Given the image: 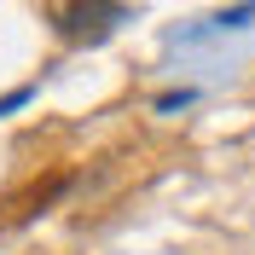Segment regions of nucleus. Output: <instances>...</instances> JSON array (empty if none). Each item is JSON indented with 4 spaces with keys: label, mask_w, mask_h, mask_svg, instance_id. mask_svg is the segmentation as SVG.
Here are the masks:
<instances>
[{
    "label": "nucleus",
    "mask_w": 255,
    "mask_h": 255,
    "mask_svg": "<svg viewBox=\"0 0 255 255\" xmlns=\"http://www.w3.org/2000/svg\"><path fill=\"white\" fill-rule=\"evenodd\" d=\"M47 17H52V29L64 35V41H105V35H116L128 23V6H47Z\"/></svg>",
    "instance_id": "1"
},
{
    "label": "nucleus",
    "mask_w": 255,
    "mask_h": 255,
    "mask_svg": "<svg viewBox=\"0 0 255 255\" xmlns=\"http://www.w3.org/2000/svg\"><path fill=\"white\" fill-rule=\"evenodd\" d=\"M250 23H255V6H232V12L209 17V29H250Z\"/></svg>",
    "instance_id": "2"
},
{
    "label": "nucleus",
    "mask_w": 255,
    "mask_h": 255,
    "mask_svg": "<svg viewBox=\"0 0 255 255\" xmlns=\"http://www.w3.org/2000/svg\"><path fill=\"white\" fill-rule=\"evenodd\" d=\"M180 105H191V87H180V93H162L157 111H180Z\"/></svg>",
    "instance_id": "3"
},
{
    "label": "nucleus",
    "mask_w": 255,
    "mask_h": 255,
    "mask_svg": "<svg viewBox=\"0 0 255 255\" xmlns=\"http://www.w3.org/2000/svg\"><path fill=\"white\" fill-rule=\"evenodd\" d=\"M17 105H29V87H17V93H6V99H0V116H6V111H17Z\"/></svg>",
    "instance_id": "4"
}]
</instances>
